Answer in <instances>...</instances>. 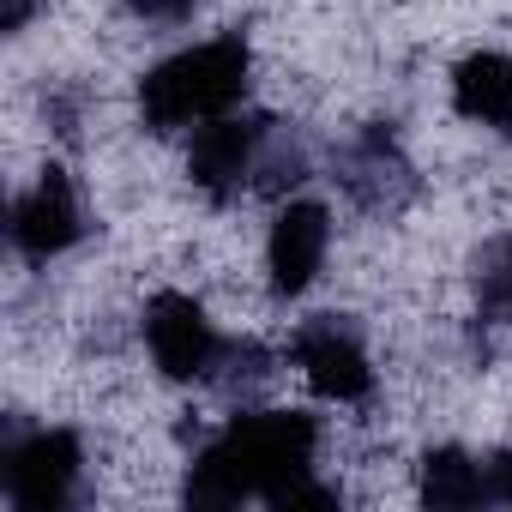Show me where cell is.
I'll list each match as a JSON object with an SVG mask.
<instances>
[{
  "label": "cell",
  "instance_id": "cell-1",
  "mask_svg": "<svg viewBox=\"0 0 512 512\" xmlns=\"http://www.w3.org/2000/svg\"><path fill=\"white\" fill-rule=\"evenodd\" d=\"M320 452V422L302 410H241L193 464H187V500L193 506H241L260 494L278 506L296 482L314 476Z\"/></svg>",
  "mask_w": 512,
  "mask_h": 512
},
{
  "label": "cell",
  "instance_id": "cell-2",
  "mask_svg": "<svg viewBox=\"0 0 512 512\" xmlns=\"http://www.w3.org/2000/svg\"><path fill=\"white\" fill-rule=\"evenodd\" d=\"M247 73H253V55L241 37L199 43V49H187V55H175L139 79V115L151 133L205 127L247 97Z\"/></svg>",
  "mask_w": 512,
  "mask_h": 512
},
{
  "label": "cell",
  "instance_id": "cell-3",
  "mask_svg": "<svg viewBox=\"0 0 512 512\" xmlns=\"http://www.w3.org/2000/svg\"><path fill=\"white\" fill-rule=\"evenodd\" d=\"M79 470H85V446L73 428H37L0 452V482H7V500L19 512L67 506L79 488Z\"/></svg>",
  "mask_w": 512,
  "mask_h": 512
},
{
  "label": "cell",
  "instance_id": "cell-4",
  "mask_svg": "<svg viewBox=\"0 0 512 512\" xmlns=\"http://www.w3.org/2000/svg\"><path fill=\"white\" fill-rule=\"evenodd\" d=\"M332 181L350 193V205H362L374 217H392L416 199V163L404 157L392 127H362L350 145H338Z\"/></svg>",
  "mask_w": 512,
  "mask_h": 512
},
{
  "label": "cell",
  "instance_id": "cell-5",
  "mask_svg": "<svg viewBox=\"0 0 512 512\" xmlns=\"http://www.w3.org/2000/svg\"><path fill=\"white\" fill-rule=\"evenodd\" d=\"M145 344H151L157 368L169 380H181V386H211V374L223 362V338L211 332L205 308L193 296H181V290L151 296V308H145Z\"/></svg>",
  "mask_w": 512,
  "mask_h": 512
},
{
  "label": "cell",
  "instance_id": "cell-6",
  "mask_svg": "<svg viewBox=\"0 0 512 512\" xmlns=\"http://www.w3.org/2000/svg\"><path fill=\"white\" fill-rule=\"evenodd\" d=\"M296 362L308 374V386L320 398H338V404H356L374 392V368H368V350H362V332L344 320V314H314L302 332H296Z\"/></svg>",
  "mask_w": 512,
  "mask_h": 512
},
{
  "label": "cell",
  "instance_id": "cell-7",
  "mask_svg": "<svg viewBox=\"0 0 512 512\" xmlns=\"http://www.w3.org/2000/svg\"><path fill=\"white\" fill-rule=\"evenodd\" d=\"M266 127H272V121H235V115L205 121V127L193 133V145H187V175H193V187L211 193L217 205H229V199L253 181V169H260Z\"/></svg>",
  "mask_w": 512,
  "mask_h": 512
},
{
  "label": "cell",
  "instance_id": "cell-8",
  "mask_svg": "<svg viewBox=\"0 0 512 512\" xmlns=\"http://www.w3.org/2000/svg\"><path fill=\"white\" fill-rule=\"evenodd\" d=\"M79 235H85V211H79V193H73L67 169H43L37 187L13 205V247L31 266H49Z\"/></svg>",
  "mask_w": 512,
  "mask_h": 512
},
{
  "label": "cell",
  "instance_id": "cell-9",
  "mask_svg": "<svg viewBox=\"0 0 512 512\" xmlns=\"http://www.w3.org/2000/svg\"><path fill=\"white\" fill-rule=\"evenodd\" d=\"M326 247H332V217L326 205L314 199H290L272 223V241H266V266H272V290L278 296H302L320 266H326Z\"/></svg>",
  "mask_w": 512,
  "mask_h": 512
},
{
  "label": "cell",
  "instance_id": "cell-10",
  "mask_svg": "<svg viewBox=\"0 0 512 512\" xmlns=\"http://www.w3.org/2000/svg\"><path fill=\"white\" fill-rule=\"evenodd\" d=\"M452 103L464 121L512 133V55H470L452 73Z\"/></svg>",
  "mask_w": 512,
  "mask_h": 512
},
{
  "label": "cell",
  "instance_id": "cell-11",
  "mask_svg": "<svg viewBox=\"0 0 512 512\" xmlns=\"http://www.w3.org/2000/svg\"><path fill=\"white\" fill-rule=\"evenodd\" d=\"M422 500L428 506H476V500H488V476H482V464L470 452L434 446L422 458Z\"/></svg>",
  "mask_w": 512,
  "mask_h": 512
},
{
  "label": "cell",
  "instance_id": "cell-12",
  "mask_svg": "<svg viewBox=\"0 0 512 512\" xmlns=\"http://www.w3.org/2000/svg\"><path fill=\"white\" fill-rule=\"evenodd\" d=\"M272 374H278V356H272L266 344H223V362H217L211 386H217L229 404H253V398L272 386Z\"/></svg>",
  "mask_w": 512,
  "mask_h": 512
},
{
  "label": "cell",
  "instance_id": "cell-13",
  "mask_svg": "<svg viewBox=\"0 0 512 512\" xmlns=\"http://www.w3.org/2000/svg\"><path fill=\"white\" fill-rule=\"evenodd\" d=\"M476 308L494 326H512V235H494L476 253Z\"/></svg>",
  "mask_w": 512,
  "mask_h": 512
},
{
  "label": "cell",
  "instance_id": "cell-14",
  "mask_svg": "<svg viewBox=\"0 0 512 512\" xmlns=\"http://www.w3.org/2000/svg\"><path fill=\"white\" fill-rule=\"evenodd\" d=\"M253 181H260L266 193H290V187H302L308 181V151H302V139L290 133V127H266V151H260V169H253Z\"/></svg>",
  "mask_w": 512,
  "mask_h": 512
},
{
  "label": "cell",
  "instance_id": "cell-15",
  "mask_svg": "<svg viewBox=\"0 0 512 512\" xmlns=\"http://www.w3.org/2000/svg\"><path fill=\"white\" fill-rule=\"evenodd\" d=\"M127 13L145 25V31H181L193 19V0H127Z\"/></svg>",
  "mask_w": 512,
  "mask_h": 512
},
{
  "label": "cell",
  "instance_id": "cell-16",
  "mask_svg": "<svg viewBox=\"0 0 512 512\" xmlns=\"http://www.w3.org/2000/svg\"><path fill=\"white\" fill-rule=\"evenodd\" d=\"M482 476H488V500H506V506H512V446L494 452V458L482 464Z\"/></svg>",
  "mask_w": 512,
  "mask_h": 512
},
{
  "label": "cell",
  "instance_id": "cell-17",
  "mask_svg": "<svg viewBox=\"0 0 512 512\" xmlns=\"http://www.w3.org/2000/svg\"><path fill=\"white\" fill-rule=\"evenodd\" d=\"M25 19H31V0H7V31H25Z\"/></svg>",
  "mask_w": 512,
  "mask_h": 512
}]
</instances>
